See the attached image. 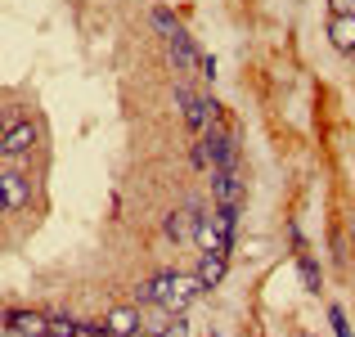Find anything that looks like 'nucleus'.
<instances>
[{"instance_id":"4468645a","label":"nucleus","mask_w":355,"mask_h":337,"mask_svg":"<svg viewBox=\"0 0 355 337\" xmlns=\"http://www.w3.org/2000/svg\"><path fill=\"white\" fill-rule=\"evenodd\" d=\"M50 337H77V320H68V315H50Z\"/></svg>"},{"instance_id":"6ab92c4d","label":"nucleus","mask_w":355,"mask_h":337,"mask_svg":"<svg viewBox=\"0 0 355 337\" xmlns=\"http://www.w3.org/2000/svg\"><path fill=\"white\" fill-rule=\"evenodd\" d=\"M5 211H9V207H5V198H0V216H5Z\"/></svg>"},{"instance_id":"0eeeda50","label":"nucleus","mask_w":355,"mask_h":337,"mask_svg":"<svg viewBox=\"0 0 355 337\" xmlns=\"http://www.w3.org/2000/svg\"><path fill=\"white\" fill-rule=\"evenodd\" d=\"M108 337H139L144 333V320H139V306H117V311L104 315Z\"/></svg>"},{"instance_id":"f3484780","label":"nucleus","mask_w":355,"mask_h":337,"mask_svg":"<svg viewBox=\"0 0 355 337\" xmlns=\"http://www.w3.org/2000/svg\"><path fill=\"white\" fill-rule=\"evenodd\" d=\"M333 14H355V0H329Z\"/></svg>"},{"instance_id":"7ed1b4c3","label":"nucleus","mask_w":355,"mask_h":337,"mask_svg":"<svg viewBox=\"0 0 355 337\" xmlns=\"http://www.w3.org/2000/svg\"><path fill=\"white\" fill-rule=\"evenodd\" d=\"M211 198H216V207H243V198H248V180L239 175V166H220V171H211Z\"/></svg>"},{"instance_id":"f03ea898","label":"nucleus","mask_w":355,"mask_h":337,"mask_svg":"<svg viewBox=\"0 0 355 337\" xmlns=\"http://www.w3.org/2000/svg\"><path fill=\"white\" fill-rule=\"evenodd\" d=\"M175 104H180V112H184V121H189V130H193V135H207V130L220 121V108L211 104V99L193 95L189 86H175Z\"/></svg>"},{"instance_id":"6e6552de","label":"nucleus","mask_w":355,"mask_h":337,"mask_svg":"<svg viewBox=\"0 0 355 337\" xmlns=\"http://www.w3.org/2000/svg\"><path fill=\"white\" fill-rule=\"evenodd\" d=\"M198 216H202L198 202H189L184 211H171V216H166V239H175V243H193V234H198Z\"/></svg>"},{"instance_id":"423d86ee","label":"nucleus","mask_w":355,"mask_h":337,"mask_svg":"<svg viewBox=\"0 0 355 337\" xmlns=\"http://www.w3.org/2000/svg\"><path fill=\"white\" fill-rule=\"evenodd\" d=\"M5 329L18 333V337H50V315H41V311H9Z\"/></svg>"},{"instance_id":"9d476101","label":"nucleus","mask_w":355,"mask_h":337,"mask_svg":"<svg viewBox=\"0 0 355 337\" xmlns=\"http://www.w3.org/2000/svg\"><path fill=\"white\" fill-rule=\"evenodd\" d=\"M329 41H333V50L355 54V14H333V23H329Z\"/></svg>"},{"instance_id":"dca6fc26","label":"nucleus","mask_w":355,"mask_h":337,"mask_svg":"<svg viewBox=\"0 0 355 337\" xmlns=\"http://www.w3.org/2000/svg\"><path fill=\"white\" fill-rule=\"evenodd\" d=\"M77 337H108V329H104V320L99 324H77Z\"/></svg>"},{"instance_id":"f257e3e1","label":"nucleus","mask_w":355,"mask_h":337,"mask_svg":"<svg viewBox=\"0 0 355 337\" xmlns=\"http://www.w3.org/2000/svg\"><path fill=\"white\" fill-rule=\"evenodd\" d=\"M234 230H239V207H216L211 216H198V252H234Z\"/></svg>"},{"instance_id":"ddd939ff","label":"nucleus","mask_w":355,"mask_h":337,"mask_svg":"<svg viewBox=\"0 0 355 337\" xmlns=\"http://www.w3.org/2000/svg\"><path fill=\"white\" fill-rule=\"evenodd\" d=\"M148 23H153L157 32L166 36V41H171V36H180V32H184V27L175 23V14H171V9H153V14H148Z\"/></svg>"},{"instance_id":"a211bd4d","label":"nucleus","mask_w":355,"mask_h":337,"mask_svg":"<svg viewBox=\"0 0 355 337\" xmlns=\"http://www.w3.org/2000/svg\"><path fill=\"white\" fill-rule=\"evenodd\" d=\"M9 126H14V121H9V112L0 108V139H5V130H9Z\"/></svg>"},{"instance_id":"20e7f679","label":"nucleus","mask_w":355,"mask_h":337,"mask_svg":"<svg viewBox=\"0 0 355 337\" xmlns=\"http://www.w3.org/2000/svg\"><path fill=\"white\" fill-rule=\"evenodd\" d=\"M36 148V121H14V126L5 130V139H0V153L5 157H27Z\"/></svg>"},{"instance_id":"9b49d317","label":"nucleus","mask_w":355,"mask_h":337,"mask_svg":"<svg viewBox=\"0 0 355 337\" xmlns=\"http://www.w3.org/2000/svg\"><path fill=\"white\" fill-rule=\"evenodd\" d=\"M166 45H171V63H175V72H193V68H198V59H202V54H198V50H193V41H189V32H180V36H171V41H166Z\"/></svg>"},{"instance_id":"2eb2a0df","label":"nucleus","mask_w":355,"mask_h":337,"mask_svg":"<svg viewBox=\"0 0 355 337\" xmlns=\"http://www.w3.org/2000/svg\"><path fill=\"white\" fill-rule=\"evenodd\" d=\"M329 324H333V333H338V337H355V333H351V324H347V311H342V306H329Z\"/></svg>"},{"instance_id":"1a4fd4ad","label":"nucleus","mask_w":355,"mask_h":337,"mask_svg":"<svg viewBox=\"0 0 355 337\" xmlns=\"http://www.w3.org/2000/svg\"><path fill=\"white\" fill-rule=\"evenodd\" d=\"M225 252H202L198 257V270H193V275H198V284H202V293H207V288H216L220 279H225Z\"/></svg>"},{"instance_id":"39448f33","label":"nucleus","mask_w":355,"mask_h":337,"mask_svg":"<svg viewBox=\"0 0 355 337\" xmlns=\"http://www.w3.org/2000/svg\"><path fill=\"white\" fill-rule=\"evenodd\" d=\"M0 198H5L9 211H23L32 202V180L23 171H0Z\"/></svg>"},{"instance_id":"f8f14e48","label":"nucleus","mask_w":355,"mask_h":337,"mask_svg":"<svg viewBox=\"0 0 355 337\" xmlns=\"http://www.w3.org/2000/svg\"><path fill=\"white\" fill-rule=\"evenodd\" d=\"M297 275H302V284L311 288V293H320L324 275H320V261H315V257H306V252H302V257H297Z\"/></svg>"}]
</instances>
